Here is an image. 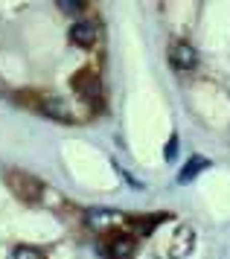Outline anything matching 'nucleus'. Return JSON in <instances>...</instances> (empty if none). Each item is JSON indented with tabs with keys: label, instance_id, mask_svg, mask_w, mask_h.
<instances>
[{
	"label": "nucleus",
	"instance_id": "obj_4",
	"mask_svg": "<svg viewBox=\"0 0 230 259\" xmlns=\"http://www.w3.org/2000/svg\"><path fill=\"white\" fill-rule=\"evenodd\" d=\"M169 64H172L178 73L196 70V64H198L196 47H193V44H186V41H175L172 50H169Z\"/></svg>",
	"mask_w": 230,
	"mask_h": 259
},
{
	"label": "nucleus",
	"instance_id": "obj_2",
	"mask_svg": "<svg viewBox=\"0 0 230 259\" xmlns=\"http://www.w3.org/2000/svg\"><path fill=\"white\" fill-rule=\"evenodd\" d=\"M70 88L76 91V96H79L82 102H96L102 96V84H99V76L93 70H79L73 76Z\"/></svg>",
	"mask_w": 230,
	"mask_h": 259
},
{
	"label": "nucleus",
	"instance_id": "obj_10",
	"mask_svg": "<svg viewBox=\"0 0 230 259\" xmlns=\"http://www.w3.org/2000/svg\"><path fill=\"white\" fill-rule=\"evenodd\" d=\"M56 6L61 9V12H67V15H79V12L88 9V3H85V0H58Z\"/></svg>",
	"mask_w": 230,
	"mask_h": 259
},
{
	"label": "nucleus",
	"instance_id": "obj_5",
	"mask_svg": "<svg viewBox=\"0 0 230 259\" xmlns=\"http://www.w3.org/2000/svg\"><path fill=\"white\" fill-rule=\"evenodd\" d=\"M70 41L82 50H93V44L99 41V29L93 26V21H76L70 26Z\"/></svg>",
	"mask_w": 230,
	"mask_h": 259
},
{
	"label": "nucleus",
	"instance_id": "obj_11",
	"mask_svg": "<svg viewBox=\"0 0 230 259\" xmlns=\"http://www.w3.org/2000/svg\"><path fill=\"white\" fill-rule=\"evenodd\" d=\"M117 215H120V212H111V210H96V212H88V222L91 224H96V227H99V224H105V222H114Z\"/></svg>",
	"mask_w": 230,
	"mask_h": 259
},
{
	"label": "nucleus",
	"instance_id": "obj_12",
	"mask_svg": "<svg viewBox=\"0 0 230 259\" xmlns=\"http://www.w3.org/2000/svg\"><path fill=\"white\" fill-rule=\"evenodd\" d=\"M163 157H166V160H175V157H178V134H172V137H169V143H166V152H163Z\"/></svg>",
	"mask_w": 230,
	"mask_h": 259
},
{
	"label": "nucleus",
	"instance_id": "obj_6",
	"mask_svg": "<svg viewBox=\"0 0 230 259\" xmlns=\"http://www.w3.org/2000/svg\"><path fill=\"white\" fill-rule=\"evenodd\" d=\"M137 250V239L131 233H117L108 239V259H131Z\"/></svg>",
	"mask_w": 230,
	"mask_h": 259
},
{
	"label": "nucleus",
	"instance_id": "obj_3",
	"mask_svg": "<svg viewBox=\"0 0 230 259\" xmlns=\"http://www.w3.org/2000/svg\"><path fill=\"white\" fill-rule=\"evenodd\" d=\"M41 114H47L50 119H56V122H64V125H73L76 122V114H73V108H70L67 99H61V96H41Z\"/></svg>",
	"mask_w": 230,
	"mask_h": 259
},
{
	"label": "nucleus",
	"instance_id": "obj_7",
	"mask_svg": "<svg viewBox=\"0 0 230 259\" xmlns=\"http://www.w3.org/2000/svg\"><path fill=\"white\" fill-rule=\"evenodd\" d=\"M169 219H172V212H155V215H149V219H146V215H140V219H137V215H126V222L131 224V227H134V233H140V236H149L158 224L169 222Z\"/></svg>",
	"mask_w": 230,
	"mask_h": 259
},
{
	"label": "nucleus",
	"instance_id": "obj_1",
	"mask_svg": "<svg viewBox=\"0 0 230 259\" xmlns=\"http://www.w3.org/2000/svg\"><path fill=\"white\" fill-rule=\"evenodd\" d=\"M6 184H9V189L18 198L29 201V204H32V201H41V195H44V184L35 175L23 172V169H9V172H6Z\"/></svg>",
	"mask_w": 230,
	"mask_h": 259
},
{
	"label": "nucleus",
	"instance_id": "obj_9",
	"mask_svg": "<svg viewBox=\"0 0 230 259\" xmlns=\"http://www.w3.org/2000/svg\"><path fill=\"white\" fill-rule=\"evenodd\" d=\"M12 259H47V256L32 245H18L15 250H12Z\"/></svg>",
	"mask_w": 230,
	"mask_h": 259
},
{
	"label": "nucleus",
	"instance_id": "obj_8",
	"mask_svg": "<svg viewBox=\"0 0 230 259\" xmlns=\"http://www.w3.org/2000/svg\"><path fill=\"white\" fill-rule=\"evenodd\" d=\"M204 169H210V160H207V157H201V154H193V157L186 160V166L178 172V184H189V181L198 178Z\"/></svg>",
	"mask_w": 230,
	"mask_h": 259
}]
</instances>
